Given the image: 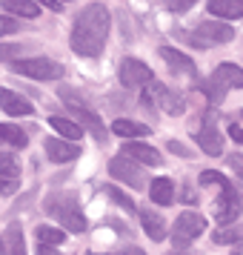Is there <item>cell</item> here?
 I'll return each instance as SVG.
<instances>
[{"instance_id": "cell-25", "label": "cell", "mask_w": 243, "mask_h": 255, "mask_svg": "<svg viewBox=\"0 0 243 255\" xmlns=\"http://www.w3.org/2000/svg\"><path fill=\"white\" fill-rule=\"evenodd\" d=\"M0 181H20V163L14 155L0 152Z\"/></svg>"}, {"instance_id": "cell-21", "label": "cell", "mask_w": 243, "mask_h": 255, "mask_svg": "<svg viewBox=\"0 0 243 255\" xmlns=\"http://www.w3.org/2000/svg\"><path fill=\"white\" fill-rule=\"evenodd\" d=\"M112 132L120 135V138H146L149 135V127H143L138 121H126V118H117L112 124Z\"/></svg>"}, {"instance_id": "cell-38", "label": "cell", "mask_w": 243, "mask_h": 255, "mask_svg": "<svg viewBox=\"0 0 243 255\" xmlns=\"http://www.w3.org/2000/svg\"><path fill=\"white\" fill-rule=\"evenodd\" d=\"M0 255H9L6 253V244H3V235H0Z\"/></svg>"}, {"instance_id": "cell-16", "label": "cell", "mask_w": 243, "mask_h": 255, "mask_svg": "<svg viewBox=\"0 0 243 255\" xmlns=\"http://www.w3.org/2000/svg\"><path fill=\"white\" fill-rule=\"evenodd\" d=\"M138 215H140V227L146 230V235H149L152 241H163V238H166V224H163V218L158 212H152V209H138Z\"/></svg>"}, {"instance_id": "cell-24", "label": "cell", "mask_w": 243, "mask_h": 255, "mask_svg": "<svg viewBox=\"0 0 243 255\" xmlns=\"http://www.w3.org/2000/svg\"><path fill=\"white\" fill-rule=\"evenodd\" d=\"M0 143H9L14 149H20V146L29 143V138H26V132L20 127H14V124H0Z\"/></svg>"}, {"instance_id": "cell-27", "label": "cell", "mask_w": 243, "mask_h": 255, "mask_svg": "<svg viewBox=\"0 0 243 255\" xmlns=\"http://www.w3.org/2000/svg\"><path fill=\"white\" fill-rule=\"evenodd\" d=\"M35 235H37V241L40 244H63V238H66V232L63 230H58V227H46V224H40L35 230Z\"/></svg>"}, {"instance_id": "cell-8", "label": "cell", "mask_w": 243, "mask_h": 255, "mask_svg": "<svg viewBox=\"0 0 243 255\" xmlns=\"http://www.w3.org/2000/svg\"><path fill=\"white\" fill-rule=\"evenodd\" d=\"M206 230V221L203 215H197V212H183L180 218L174 221V230H172V241L177 250H183L186 244H192L197 235H203Z\"/></svg>"}, {"instance_id": "cell-15", "label": "cell", "mask_w": 243, "mask_h": 255, "mask_svg": "<svg viewBox=\"0 0 243 255\" xmlns=\"http://www.w3.org/2000/svg\"><path fill=\"white\" fill-rule=\"evenodd\" d=\"M161 58L172 66L177 75H189V78H195L197 69H195V63H192V58H186L183 52H177V49L172 46H161Z\"/></svg>"}, {"instance_id": "cell-23", "label": "cell", "mask_w": 243, "mask_h": 255, "mask_svg": "<svg viewBox=\"0 0 243 255\" xmlns=\"http://www.w3.org/2000/svg\"><path fill=\"white\" fill-rule=\"evenodd\" d=\"M6 253L9 255H29L26 253V238H23L20 224H9V230H6Z\"/></svg>"}, {"instance_id": "cell-2", "label": "cell", "mask_w": 243, "mask_h": 255, "mask_svg": "<svg viewBox=\"0 0 243 255\" xmlns=\"http://www.w3.org/2000/svg\"><path fill=\"white\" fill-rule=\"evenodd\" d=\"M197 181H200V186H218L220 189V195L215 198V204H212V215H215V221H218L220 227L235 224L238 215L243 212V198H241V192L232 186L229 178H223L218 169H206V172H200Z\"/></svg>"}, {"instance_id": "cell-13", "label": "cell", "mask_w": 243, "mask_h": 255, "mask_svg": "<svg viewBox=\"0 0 243 255\" xmlns=\"http://www.w3.org/2000/svg\"><path fill=\"white\" fill-rule=\"evenodd\" d=\"M123 155H126L129 161L146 163V166H161V161H163V155L155 149V146H149V143H140V140L126 143V146H123Z\"/></svg>"}, {"instance_id": "cell-17", "label": "cell", "mask_w": 243, "mask_h": 255, "mask_svg": "<svg viewBox=\"0 0 243 255\" xmlns=\"http://www.w3.org/2000/svg\"><path fill=\"white\" fill-rule=\"evenodd\" d=\"M149 198L158 204V207H169V204H174V186L169 178H155L149 186Z\"/></svg>"}, {"instance_id": "cell-11", "label": "cell", "mask_w": 243, "mask_h": 255, "mask_svg": "<svg viewBox=\"0 0 243 255\" xmlns=\"http://www.w3.org/2000/svg\"><path fill=\"white\" fill-rule=\"evenodd\" d=\"M43 152H46L49 161L55 163H69L81 155V146L72 143V140H63V138H46L43 140Z\"/></svg>"}, {"instance_id": "cell-33", "label": "cell", "mask_w": 243, "mask_h": 255, "mask_svg": "<svg viewBox=\"0 0 243 255\" xmlns=\"http://www.w3.org/2000/svg\"><path fill=\"white\" fill-rule=\"evenodd\" d=\"M229 169L241 178V184H243V155H229Z\"/></svg>"}, {"instance_id": "cell-40", "label": "cell", "mask_w": 243, "mask_h": 255, "mask_svg": "<svg viewBox=\"0 0 243 255\" xmlns=\"http://www.w3.org/2000/svg\"><path fill=\"white\" fill-rule=\"evenodd\" d=\"M60 3H66V0H60Z\"/></svg>"}, {"instance_id": "cell-9", "label": "cell", "mask_w": 243, "mask_h": 255, "mask_svg": "<svg viewBox=\"0 0 243 255\" xmlns=\"http://www.w3.org/2000/svg\"><path fill=\"white\" fill-rule=\"evenodd\" d=\"M109 175L117 178V184H126L132 189H143V184H146V175L140 172V166L135 161H129L126 155H117V158L109 161Z\"/></svg>"}, {"instance_id": "cell-3", "label": "cell", "mask_w": 243, "mask_h": 255, "mask_svg": "<svg viewBox=\"0 0 243 255\" xmlns=\"http://www.w3.org/2000/svg\"><path fill=\"white\" fill-rule=\"evenodd\" d=\"M43 207H46V212L58 221V224H63V230L86 232V218H83V212L78 209V204H75L69 195H52V198H46Z\"/></svg>"}, {"instance_id": "cell-39", "label": "cell", "mask_w": 243, "mask_h": 255, "mask_svg": "<svg viewBox=\"0 0 243 255\" xmlns=\"http://www.w3.org/2000/svg\"><path fill=\"white\" fill-rule=\"evenodd\" d=\"M166 255H183V250H172V253H166Z\"/></svg>"}, {"instance_id": "cell-41", "label": "cell", "mask_w": 243, "mask_h": 255, "mask_svg": "<svg viewBox=\"0 0 243 255\" xmlns=\"http://www.w3.org/2000/svg\"><path fill=\"white\" fill-rule=\"evenodd\" d=\"M89 255H94V253H89Z\"/></svg>"}, {"instance_id": "cell-26", "label": "cell", "mask_w": 243, "mask_h": 255, "mask_svg": "<svg viewBox=\"0 0 243 255\" xmlns=\"http://www.w3.org/2000/svg\"><path fill=\"white\" fill-rule=\"evenodd\" d=\"M218 244H243V227H238V224H229V227H220V230H215V235H212Z\"/></svg>"}, {"instance_id": "cell-36", "label": "cell", "mask_w": 243, "mask_h": 255, "mask_svg": "<svg viewBox=\"0 0 243 255\" xmlns=\"http://www.w3.org/2000/svg\"><path fill=\"white\" fill-rule=\"evenodd\" d=\"M37 255H60V253L55 250V247H46V244H40V247H37Z\"/></svg>"}, {"instance_id": "cell-5", "label": "cell", "mask_w": 243, "mask_h": 255, "mask_svg": "<svg viewBox=\"0 0 243 255\" xmlns=\"http://www.w3.org/2000/svg\"><path fill=\"white\" fill-rule=\"evenodd\" d=\"M143 104L158 106V109L169 112V115H183L186 112V98L180 92L166 89L163 83H146L143 86Z\"/></svg>"}, {"instance_id": "cell-28", "label": "cell", "mask_w": 243, "mask_h": 255, "mask_svg": "<svg viewBox=\"0 0 243 255\" xmlns=\"http://www.w3.org/2000/svg\"><path fill=\"white\" fill-rule=\"evenodd\" d=\"M106 195L112 198V201H115V204H117L120 209H126V212H132V215L138 212V207L132 204V198H129V195H123V192H120L117 186H106Z\"/></svg>"}, {"instance_id": "cell-22", "label": "cell", "mask_w": 243, "mask_h": 255, "mask_svg": "<svg viewBox=\"0 0 243 255\" xmlns=\"http://www.w3.org/2000/svg\"><path fill=\"white\" fill-rule=\"evenodd\" d=\"M0 9L9 14H20V17H37L40 14L35 0H0Z\"/></svg>"}, {"instance_id": "cell-4", "label": "cell", "mask_w": 243, "mask_h": 255, "mask_svg": "<svg viewBox=\"0 0 243 255\" xmlns=\"http://www.w3.org/2000/svg\"><path fill=\"white\" fill-rule=\"evenodd\" d=\"M60 98L66 101V106H69L72 118H75V121L81 124V129H86V132H92L97 143H106V138H109V135H106V127H103V121H100V118L94 115L92 109H89V106L83 104V101H81V98H78L75 92H69L66 86L60 89Z\"/></svg>"}, {"instance_id": "cell-30", "label": "cell", "mask_w": 243, "mask_h": 255, "mask_svg": "<svg viewBox=\"0 0 243 255\" xmlns=\"http://www.w3.org/2000/svg\"><path fill=\"white\" fill-rule=\"evenodd\" d=\"M197 0H163V6H166V9H169V12H189V9H192V6H195Z\"/></svg>"}, {"instance_id": "cell-37", "label": "cell", "mask_w": 243, "mask_h": 255, "mask_svg": "<svg viewBox=\"0 0 243 255\" xmlns=\"http://www.w3.org/2000/svg\"><path fill=\"white\" fill-rule=\"evenodd\" d=\"M37 3H43V6H49L52 12H60V6H63L60 0H37Z\"/></svg>"}, {"instance_id": "cell-18", "label": "cell", "mask_w": 243, "mask_h": 255, "mask_svg": "<svg viewBox=\"0 0 243 255\" xmlns=\"http://www.w3.org/2000/svg\"><path fill=\"white\" fill-rule=\"evenodd\" d=\"M218 83H223L226 89H241L243 86V69L241 66H235V63H220L218 69H215V75H212Z\"/></svg>"}, {"instance_id": "cell-10", "label": "cell", "mask_w": 243, "mask_h": 255, "mask_svg": "<svg viewBox=\"0 0 243 255\" xmlns=\"http://www.w3.org/2000/svg\"><path fill=\"white\" fill-rule=\"evenodd\" d=\"M120 83L126 86V89H138V86H146L152 83V69L138 58H123L120 60Z\"/></svg>"}, {"instance_id": "cell-20", "label": "cell", "mask_w": 243, "mask_h": 255, "mask_svg": "<svg viewBox=\"0 0 243 255\" xmlns=\"http://www.w3.org/2000/svg\"><path fill=\"white\" fill-rule=\"evenodd\" d=\"M49 127L55 129V132H60V138H66V140H81L83 138V129L78 121H69V118H49Z\"/></svg>"}, {"instance_id": "cell-14", "label": "cell", "mask_w": 243, "mask_h": 255, "mask_svg": "<svg viewBox=\"0 0 243 255\" xmlns=\"http://www.w3.org/2000/svg\"><path fill=\"white\" fill-rule=\"evenodd\" d=\"M0 109L9 112L12 118H23V115H32V112H35L32 104L26 101L23 95L12 92V89H3V86H0Z\"/></svg>"}, {"instance_id": "cell-6", "label": "cell", "mask_w": 243, "mask_h": 255, "mask_svg": "<svg viewBox=\"0 0 243 255\" xmlns=\"http://www.w3.org/2000/svg\"><path fill=\"white\" fill-rule=\"evenodd\" d=\"M12 69L17 75L35 78V81H58V78H63V66L58 60H49V58H17L12 60Z\"/></svg>"}, {"instance_id": "cell-1", "label": "cell", "mask_w": 243, "mask_h": 255, "mask_svg": "<svg viewBox=\"0 0 243 255\" xmlns=\"http://www.w3.org/2000/svg\"><path fill=\"white\" fill-rule=\"evenodd\" d=\"M109 29H112L109 9H106L103 3H89V6L75 17L69 43L78 55H83V58H97L106 46Z\"/></svg>"}, {"instance_id": "cell-34", "label": "cell", "mask_w": 243, "mask_h": 255, "mask_svg": "<svg viewBox=\"0 0 243 255\" xmlns=\"http://www.w3.org/2000/svg\"><path fill=\"white\" fill-rule=\"evenodd\" d=\"M169 152L180 155V158H195V155H192V152H189V149L183 146V143H180V140H169Z\"/></svg>"}, {"instance_id": "cell-35", "label": "cell", "mask_w": 243, "mask_h": 255, "mask_svg": "<svg viewBox=\"0 0 243 255\" xmlns=\"http://www.w3.org/2000/svg\"><path fill=\"white\" fill-rule=\"evenodd\" d=\"M229 132H232V138L238 140V143H243V127H238V124H232V127H229Z\"/></svg>"}, {"instance_id": "cell-29", "label": "cell", "mask_w": 243, "mask_h": 255, "mask_svg": "<svg viewBox=\"0 0 243 255\" xmlns=\"http://www.w3.org/2000/svg\"><path fill=\"white\" fill-rule=\"evenodd\" d=\"M203 92H206L209 104H215V106H218L220 101L226 98V86H223V83H218V81H215V78H212V81H209V83H203Z\"/></svg>"}, {"instance_id": "cell-31", "label": "cell", "mask_w": 243, "mask_h": 255, "mask_svg": "<svg viewBox=\"0 0 243 255\" xmlns=\"http://www.w3.org/2000/svg\"><path fill=\"white\" fill-rule=\"evenodd\" d=\"M23 46H12V43H0V60H17Z\"/></svg>"}, {"instance_id": "cell-32", "label": "cell", "mask_w": 243, "mask_h": 255, "mask_svg": "<svg viewBox=\"0 0 243 255\" xmlns=\"http://www.w3.org/2000/svg\"><path fill=\"white\" fill-rule=\"evenodd\" d=\"M17 29H20V23H17L14 17H3V14H0V37L3 35H14Z\"/></svg>"}, {"instance_id": "cell-19", "label": "cell", "mask_w": 243, "mask_h": 255, "mask_svg": "<svg viewBox=\"0 0 243 255\" xmlns=\"http://www.w3.org/2000/svg\"><path fill=\"white\" fill-rule=\"evenodd\" d=\"M209 14L215 17H243V0H209Z\"/></svg>"}, {"instance_id": "cell-12", "label": "cell", "mask_w": 243, "mask_h": 255, "mask_svg": "<svg viewBox=\"0 0 243 255\" xmlns=\"http://www.w3.org/2000/svg\"><path fill=\"white\" fill-rule=\"evenodd\" d=\"M195 140H197V146L206 152L209 158H220V155H223V135H220L212 124H203V127L197 129Z\"/></svg>"}, {"instance_id": "cell-7", "label": "cell", "mask_w": 243, "mask_h": 255, "mask_svg": "<svg viewBox=\"0 0 243 255\" xmlns=\"http://www.w3.org/2000/svg\"><path fill=\"white\" fill-rule=\"evenodd\" d=\"M235 37V29L223 20H203L195 32L189 35V43L197 49H206L209 43H229Z\"/></svg>"}]
</instances>
